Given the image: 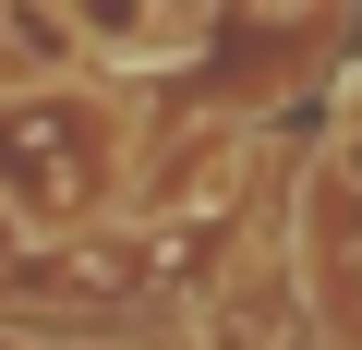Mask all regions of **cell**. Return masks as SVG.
Returning <instances> with one entry per match:
<instances>
[{"label": "cell", "mask_w": 362, "mask_h": 350, "mask_svg": "<svg viewBox=\"0 0 362 350\" xmlns=\"http://www.w3.org/2000/svg\"><path fill=\"white\" fill-rule=\"evenodd\" d=\"M0 49H13L25 73H73V61H85V25H61V13H25V0H13V13H0Z\"/></svg>", "instance_id": "1"}, {"label": "cell", "mask_w": 362, "mask_h": 350, "mask_svg": "<svg viewBox=\"0 0 362 350\" xmlns=\"http://www.w3.org/2000/svg\"><path fill=\"white\" fill-rule=\"evenodd\" d=\"M0 254H13V218H0Z\"/></svg>", "instance_id": "2"}]
</instances>
